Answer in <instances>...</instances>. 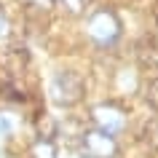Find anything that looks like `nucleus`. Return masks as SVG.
Listing matches in <instances>:
<instances>
[{
	"instance_id": "nucleus-6",
	"label": "nucleus",
	"mask_w": 158,
	"mask_h": 158,
	"mask_svg": "<svg viewBox=\"0 0 158 158\" xmlns=\"http://www.w3.org/2000/svg\"><path fill=\"white\" fill-rule=\"evenodd\" d=\"M32 158H56L54 142H51V139H38L32 145Z\"/></svg>"
},
{
	"instance_id": "nucleus-7",
	"label": "nucleus",
	"mask_w": 158,
	"mask_h": 158,
	"mask_svg": "<svg viewBox=\"0 0 158 158\" xmlns=\"http://www.w3.org/2000/svg\"><path fill=\"white\" fill-rule=\"evenodd\" d=\"M145 99H148V105L158 113V75L150 81L148 86H145Z\"/></svg>"
},
{
	"instance_id": "nucleus-4",
	"label": "nucleus",
	"mask_w": 158,
	"mask_h": 158,
	"mask_svg": "<svg viewBox=\"0 0 158 158\" xmlns=\"http://www.w3.org/2000/svg\"><path fill=\"white\" fill-rule=\"evenodd\" d=\"M91 118H94V123H97L99 131H107L113 137L126 129V115H123V110L115 107V105H97L91 110Z\"/></svg>"
},
{
	"instance_id": "nucleus-1",
	"label": "nucleus",
	"mask_w": 158,
	"mask_h": 158,
	"mask_svg": "<svg viewBox=\"0 0 158 158\" xmlns=\"http://www.w3.org/2000/svg\"><path fill=\"white\" fill-rule=\"evenodd\" d=\"M83 78L73 70H62V73L54 75V81H51V99L56 102L59 107H73L78 102L83 99Z\"/></svg>"
},
{
	"instance_id": "nucleus-8",
	"label": "nucleus",
	"mask_w": 158,
	"mask_h": 158,
	"mask_svg": "<svg viewBox=\"0 0 158 158\" xmlns=\"http://www.w3.org/2000/svg\"><path fill=\"white\" fill-rule=\"evenodd\" d=\"M8 30H11V22H8V16H6V11L0 8V38H6Z\"/></svg>"
},
{
	"instance_id": "nucleus-5",
	"label": "nucleus",
	"mask_w": 158,
	"mask_h": 158,
	"mask_svg": "<svg viewBox=\"0 0 158 158\" xmlns=\"http://www.w3.org/2000/svg\"><path fill=\"white\" fill-rule=\"evenodd\" d=\"M142 139L148 142L153 150H158V115H153L148 123H145V129H142Z\"/></svg>"
},
{
	"instance_id": "nucleus-2",
	"label": "nucleus",
	"mask_w": 158,
	"mask_h": 158,
	"mask_svg": "<svg viewBox=\"0 0 158 158\" xmlns=\"http://www.w3.org/2000/svg\"><path fill=\"white\" fill-rule=\"evenodd\" d=\"M86 32L89 38L102 46H110V43H115L121 38V22H118L115 11L110 8H97L94 14H89L86 19Z\"/></svg>"
},
{
	"instance_id": "nucleus-3",
	"label": "nucleus",
	"mask_w": 158,
	"mask_h": 158,
	"mask_svg": "<svg viewBox=\"0 0 158 158\" xmlns=\"http://www.w3.org/2000/svg\"><path fill=\"white\" fill-rule=\"evenodd\" d=\"M81 148H83V156L89 158H115L118 156V142L113 134L99 131V129H91L81 137Z\"/></svg>"
},
{
	"instance_id": "nucleus-11",
	"label": "nucleus",
	"mask_w": 158,
	"mask_h": 158,
	"mask_svg": "<svg viewBox=\"0 0 158 158\" xmlns=\"http://www.w3.org/2000/svg\"><path fill=\"white\" fill-rule=\"evenodd\" d=\"M156 24H158V3H156Z\"/></svg>"
},
{
	"instance_id": "nucleus-9",
	"label": "nucleus",
	"mask_w": 158,
	"mask_h": 158,
	"mask_svg": "<svg viewBox=\"0 0 158 158\" xmlns=\"http://www.w3.org/2000/svg\"><path fill=\"white\" fill-rule=\"evenodd\" d=\"M27 3H30V6H32V8H40V11H48L51 6H54V3H56V0H27Z\"/></svg>"
},
{
	"instance_id": "nucleus-10",
	"label": "nucleus",
	"mask_w": 158,
	"mask_h": 158,
	"mask_svg": "<svg viewBox=\"0 0 158 158\" xmlns=\"http://www.w3.org/2000/svg\"><path fill=\"white\" fill-rule=\"evenodd\" d=\"M62 3H64V8L73 11V14H78V11L83 8V0H62Z\"/></svg>"
}]
</instances>
